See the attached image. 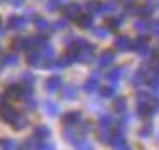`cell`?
Returning <instances> with one entry per match:
<instances>
[{
	"instance_id": "obj_1",
	"label": "cell",
	"mask_w": 159,
	"mask_h": 150,
	"mask_svg": "<svg viewBox=\"0 0 159 150\" xmlns=\"http://www.w3.org/2000/svg\"><path fill=\"white\" fill-rule=\"evenodd\" d=\"M93 52H95V46L86 44L83 49H80L76 52V61L78 62H90L93 59Z\"/></svg>"
},
{
	"instance_id": "obj_2",
	"label": "cell",
	"mask_w": 159,
	"mask_h": 150,
	"mask_svg": "<svg viewBox=\"0 0 159 150\" xmlns=\"http://www.w3.org/2000/svg\"><path fill=\"white\" fill-rule=\"evenodd\" d=\"M130 49H134L135 52H139V54H146L147 51H149V41H147V37H137L135 41H130Z\"/></svg>"
},
{
	"instance_id": "obj_3",
	"label": "cell",
	"mask_w": 159,
	"mask_h": 150,
	"mask_svg": "<svg viewBox=\"0 0 159 150\" xmlns=\"http://www.w3.org/2000/svg\"><path fill=\"white\" fill-rule=\"evenodd\" d=\"M17 111L14 110L12 106H9V105H3V106H0V120L5 123H12L14 120L17 118Z\"/></svg>"
},
{
	"instance_id": "obj_4",
	"label": "cell",
	"mask_w": 159,
	"mask_h": 150,
	"mask_svg": "<svg viewBox=\"0 0 159 150\" xmlns=\"http://www.w3.org/2000/svg\"><path fill=\"white\" fill-rule=\"evenodd\" d=\"M25 22H27V19L22 17V15H12L9 19V22H7V25H9L10 31H22L25 25Z\"/></svg>"
},
{
	"instance_id": "obj_5",
	"label": "cell",
	"mask_w": 159,
	"mask_h": 150,
	"mask_svg": "<svg viewBox=\"0 0 159 150\" xmlns=\"http://www.w3.org/2000/svg\"><path fill=\"white\" fill-rule=\"evenodd\" d=\"M44 44H48V39L43 36V34L27 37V49H34V51H36V47H43Z\"/></svg>"
},
{
	"instance_id": "obj_6",
	"label": "cell",
	"mask_w": 159,
	"mask_h": 150,
	"mask_svg": "<svg viewBox=\"0 0 159 150\" xmlns=\"http://www.w3.org/2000/svg\"><path fill=\"white\" fill-rule=\"evenodd\" d=\"M113 61H115V52L113 51H103L100 56V59H98V66L107 67V66H110Z\"/></svg>"
},
{
	"instance_id": "obj_7",
	"label": "cell",
	"mask_w": 159,
	"mask_h": 150,
	"mask_svg": "<svg viewBox=\"0 0 159 150\" xmlns=\"http://www.w3.org/2000/svg\"><path fill=\"white\" fill-rule=\"evenodd\" d=\"M80 10H81L80 3H70V5L64 7V17L70 19V20H75L80 15Z\"/></svg>"
},
{
	"instance_id": "obj_8",
	"label": "cell",
	"mask_w": 159,
	"mask_h": 150,
	"mask_svg": "<svg viewBox=\"0 0 159 150\" xmlns=\"http://www.w3.org/2000/svg\"><path fill=\"white\" fill-rule=\"evenodd\" d=\"M80 120H81V113H80V111H70V113H66L63 117V122L66 126L76 125V123H80Z\"/></svg>"
},
{
	"instance_id": "obj_9",
	"label": "cell",
	"mask_w": 159,
	"mask_h": 150,
	"mask_svg": "<svg viewBox=\"0 0 159 150\" xmlns=\"http://www.w3.org/2000/svg\"><path fill=\"white\" fill-rule=\"evenodd\" d=\"M75 20H76V24L81 29H88L93 25V15H90V14H80Z\"/></svg>"
},
{
	"instance_id": "obj_10",
	"label": "cell",
	"mask_w": 159,
	"mask_h": 150,
	"mask_svg": "<svg viewBox=\"0 0 159 150\" xmlns=\"http://www.w3.org/2000/svg\"><path fill=\"white\" fill-rule=\"evenodd\" d=\"M61 84H63L61 76H51V78H49V79L46 81V89L52 93V91H56V89L61 88Z\"/></svg>"
},
{
	"instance_id": "obj_11",
	"label": "cell",
	"mask_w": 159,
	"mask_h": 150,
	"mask_svg": "<svg viewBox=\"0 0 159 150\" xmlns=\"http://www.w3.org/2000/svg\"><path fill=\"white\" fill-rule=\"evenodd\" d=\"M51 135V130H49V126L46 125H39L34 128V137L37 138V140H46V138Z\"/></svg>"
},
{
	"instance_id": "obj_12",
	"label": "cell",
	"mask_w": 159,
	"mask_h": 150,
	"mask_svg": "<svg viewBox=\"0 0 159 150\" xmlns=\"http://www.w3.org/2000/svg\"><path fill=\"white\" fill-rule=\"evenodd\" d=\"M86 10H88L90 15H97L102 12V2L100 0H88L86 2Z\"/></svg>"
},
{
	"instance_id": "obj_13",
	"label": "cell",
	"mask_w": 159,
	"mask_h": 150,
	"mask_svg": "<svg viewBox=\"0 0 159 150\" xmlns=\"http://www.w3.org/2000/svg\"><path fill=\"white\" fill-rule=\"evenodd\" d=\"M110 144L113 145L115 150H120L122 147H125V137L122 133H113L112 138H110Z\"/></svg>"
},
{
	"instance_id": "obj_14",
	"label": "cell",
	"mask_w": 159,
	"mask_h": 150,
	"mask_svg": "<svg viewBox=\"0 0 159 150\" xmlns=\"http://www.w3.org/2000/svg\"><path fill=\"white\" fill-rule=\"evenodd\" d=\"M130 47V39L127 36H119L115 39V49L119 51H127Z\"/></svg>"
},
{
	"instance_id": "obj_15",
	"label": "cell",
	"mask_w": 159,
	"mask_h": 150,
	"mask_svg": "<svg viewBox=\"0 0 159 150\" xmlns=\"http://www.w3.org/2000/svg\"><path fill=\"white\" fill-rule=\"evenodd\" d=\"M149 79V73H147V69H144V67H141V69L135 73V76H134V84L135 86H139V84H142V83H146V81Z\"/></svg>"
},
{
	"instance_id": "obj_16",
	"label": "cell",
	"mask_w": 159,
	"mask_h": 150,
	"mask_svg": "<svg viewBox=\"0 0 159 150\" xmlns=\"http://www.w3.org/2000/svg\"><path fill=\"white\" fill-rule=\"evenodd\" d=\"M41 52L39 51H31L27 54V58H25V61H27L29 66H39L41 64Z\"/></svg>"
},
{
	"instance_id": "obj_17",
	"label": "cell",
	"mask_w": 159,
	"mask_h": 150,
	"mask_svg": "<svg viewBox=\"0 0 159 150\" xmlns=\"http://www.w3.org/2000/svg\"><path fill=\"white\" fill-rule=\"evenodd\" d=\"M113 110H115L117 113H125V110H127V100L124 98V96L115 98V101H113Z\"/></svg>"
},
{
	"instance_id": "obj_18",
	"label": "cell",
	"mask_w": 159,
	"mask_h": 150,
	"mask_svg": "<svg viewBox=\"0 0 159 150\" xmlns=\"http://www.w3.org/2000/svg\"><path fill=\"white\" fill-rule=\"evenodd\" d=\"M124 74V67H113V69L108 71L107 74V79L110 81V83H117V81L120 79V76Z\"/></svg>"
},
{
	"instance_id": "obj_19",
	"label": "cell",
	"mask_w": 159,
	"mask_h": 150,
	"mask_svg": "<svg viewBox=\"0 0 159 150\" xmlns=\"http://www.w3.org/2000/svg\"><path fill=\"white\" fill-rule=\"evenodd\" d=\"M10 125H12V128L16 130V132H20V130H24L25 126H27V118H25V117H20V115H17V118L14 120Z\"/></svg>"
},
{
	"instance_id": "obj_20",
	"label": "cell",
	"mask_w": 159,
	"mask_h": 150,
	"mask_svg": "<svg viewBox=\"0 0 159 150\" xmlns=\"http://www.w3.org/2000/svg\"><path fill=\"white\" fill-rule=\"evenodd\" d=\"M124 22V15H112L107 19V27L110 29H119Z\"/></svg>"
},
{
	"instance_id": "obj_21",
	"label": "cell",
	"mask_w": 159,
	"mask_h": 150,
	"mask_svg": "<svg viewBox=\"0 0 159 150\" xmlns=\"http://www.w3.org/2000/svg\"><path fill=\"white\" fill-rule=\"evenodd\" d=\"M41 58H43L44 61H51V59H54V49H52V46L44 44L43 51H41Z\"/></svg>"
},
{
	"instance_id": "obj_22",
	"label": "cell",
	"mask_w": 159,
	"mask_h": 150,
	"mask_svg": "<svg viewBox=\"0 0 159 150\" xmlns=\"http://www.w3.org/2000/svg\"><path fill=\"white\" fill-rule=\"evenodd\" d=\"M63 98L64 100H75L76 98V88L71 84L63 86Z\"/></svg>"
},
{
	"instance_id": "obj_23",
	"label": "cell",
	"mask_w": 159,
	"mask_h": 150,
	"mask_svg": "<svg viewBox=\"0 0 159 150\" xmlns=\"http://www.w3.org/2000/svg\"><path fill=\"white\" fill-rule=\"evenodd\" d=\"M19 95H20V84H10L5 91L7 98H16L19 100Z\"/></svg>"
},
{
	"instance_id": "obj_24",
	"label": "cell",
	"mask_w": 159,
	"mask_h": 150,
	"mask_svg": "<svg viewBox=\"0 0 159 150\" xmlns=\"http://www.w3.org/2000/svg\"><path fill=\"white\" fill-rule=\"evenodd\" d=\"M34 25H36V29L37 31H41V32H46L51 25H49V22L46 20V19H43V17H36L34 19Z\"/></svg>"
},
{
	"instance_id": "obj_25",
	"label": "cell",
	"mask_w": 159,
	"mask_h": 150,
	"mask_svg": "<svg viewBox=\"0 0 159 150\" xmlns=\"http://www.w3.org/2000/svg\"><path fill=\"white\" fill-rule=\"evenodd\" d=\"M97 88H98V79L97 78H90V79H86L85 84H83V89H85L86 93L97 91Z\"/></svg>"
},
{
	"instance_id": "obj_26",
	"label": "cell",
	"mask_w": 159,
	"mask_h": 150,
	"mask_svg": "<svg viewBox=\"0 0 159 150\" xmlns=\"http://www.w3.org/2000/svg\"><path fill=\"white\" fill-rule=\"evenodd\" d=\"M12 49L14 51H24L27 49V39L24 37H17V39L12 41Z\"/></svg>"
},
{
	"instance_id": "obj_27",
	"label": "cell",
	"mask_w": 159,
	"mask_h": 150,
	"mask_svg": "<svg viewBox=\"0 0 159 150\" xmlns=\"http://www.w3.org/2000/svg\"><path fill=\"white\" fill-rule=\"evenodd\" d=\"M119 7V2L117 0H107L105 3H102V10L103 12H108V14H113Z\"/></svg>"
},
{
	"instance_id": "obj_28",
	"label": "cell",
	"mask_w": 159,
	"mask_h": 150,
	"mask_svg": "<svg viewBox=\"0 0 159 150\" xmlns=\"http://www.w3.org/2000/svg\"><path fill=\"white\" fill-rule=\"evenodd\" d=\"M48 10L54 12V10L61 9V7H66V0H48Z\"/></svg>"
},
{
	"instance_id": "obj_29",
	"label": "cell",
	"mask_w": 159,
	"mask_h": 150,
	"mask_svg": "<svg viewBox=\"0 0 159 150\" xmlns=\"http://www.w3.org/2000/svg\"><path fill=\"white\" fill-rule=\"evenodd\" d=\"M112 125H113L112 115H108V113L102 115V117H100V126H102V130H108Z\"/></svg>"
},
{
	"instance_id": "obj_30",
	"label": "cell",
	"mask_w": 159,
	"mask_h": 150,
	"mask_svg": "<svg viewBox=\"0 0 159 150\" xmlns=\"http://www.w3.org/2000/svg\"><path fill=\"white\" fill-rule=\"evenodd\" d=\"M152 12H154V5H152V3H144V5H141L137 9V14H139V15H142V17L151 15Z\"/></svg>"
},
{
	"instance_id": "obj_31",
	"label": "cell",
	"mask_w": 159,
	"mask_h": 150,
	"mask_svg": "<svg viewBox=\"0 0 159 150\" xmlns=\"http://www.w3.org/2000/svg\"><path fill=\"white\" fill-rule=\"evenodd\" d=\"M44 108H46V113L51 115V117H56L58 111H59V106L54 103V101H46V103H44Z\"/></svg>"
},
{
	"instance_id": "obj_32",
	"label": "cell",
	"mask_w": 159,
	"mask_h": 150,
	"mask_svg": "<svg viewBox=\"0 0 159 150\" xmlns=\"http://www.w3.org/2000/svg\"><path fill=\"white\" fill-rule=\"evenodd\" d=\"M92 32L95 37H98V39H107L108 37V27H93Z\"/></svg>"
},
{
	"instance_id": "obj_33",
	"label": "cell",
	"mask_w": 159,
	"mask_h": 150,
	"mask_svg": "<svg viewBox=\"0 0 159 150\" xmlns=\"http://www.w3.org/2000/svg\"><path fill=\"white\" fill-rule=\"evenodd\" d=\"M100 95H102V98H112V96H115V86H102Z\"/></svg>"
},
{
	"instance_id": "obj_34",
	"label": "cell",
	"mask_w": 159,
	"mask_h": 150,
	"mask_svg": "<svg viewBox=\"0 0 159 150\" xmlns=\"http://www.w3.org/2000/svg\"><path fill=\"white\" fill-rule=\"evenodd\" d=\"M135 101H137V108H142V106H147V105H149L151 98H149L147 93H139L137 98H135Z\"/></svg>"
},
{
	"instance_id": "obj_35",
	"label": "cell",
	"mask_w": 159,
	"mask_h": 150,
	"mask_svg": "<svg viewBox=\"0 0 159 150\" xmlns=\"http://www.w3.org/2000/svg\"><path fill=\"white\" fill-rule=\"evenodd\" d=\"M63 135H64V138H66V140L70 142V144H73V145L78 142V137L75 135V132L70 128V126H66V128L63 130Z\"/></svg>"
},
{
	"instance_id": "obj_36",
	"label": "cell",
	"mask_w": 159,
	"mask_h": 150,
	"mask_svg": "<svg viewBox=\"0 0 159 150\" xmlns=\"http://www.w3.org/2000/svg\"><path fill=\"white\" fill-rule=\"evenodd\" d=\"M0 148L2 150H17V144L14 140H10V138H3L0 142Z\"/></svg>"
},
{
	"instance_id": "obj_37",
	"label": "cell",
	"mask_w": 159,
	"mask_h": 150,
	"mask_svg": "<svg viewBox=\"0 0 159 150\" xmlns=\"http://www.w3.org/2000/svg\"><path fill=\"white\" fill-rule=\"evenodd\" d=\"M134 29L139 34H142V32H146L147 29H149V24H147V20H144V19H139V20L134 24Z\"/></svg>"
},
{
	"instance_id": "obj_38",
	"label": "cell",
	"mask_w": 159,
	"mask_h": 150,
	"mask_svg": "<svg viewBox=\"0 0 159 150\" xmlns=\"http://www.w3.org/2000/svg\"><path fill=\"white\" fill-rule=\"evenodd\" d=\"M22 83H24V86H34V83H36V76H34L32 73H24L22 74Z\"/></svg>"
},
{
	"instance_id": "obj_39",
	"label": "cell",
	"mask_w": 159,
	"mask_h": 150,
	"mask_svg": "<svg viewBox=\"0 0 159 150\" xmlns=\"http://www.w3.org/2000/svg\"><path fill=\"white\" fill-rule=\"evenodd\" d=\"M17 56L16 54H7L2 58V66H12V64H17Z\"/></svg>"
},
{
	"instance_id": "obj_40",
	"label": "cell",
	"mask_w": 159,
	"mask_h": 150,
	"mask_svg": "<svg viewBox=\"0 0 159 150\" xmlns=\"http://www.w3.org/2000/svg\"><path fill=\"white\" fill-rule=\"evenodd\" d=\"M75 148H76V150H90V148H92V145L88 144L86 138H78V142L75 144Z\"/></svg>"
},
{
	"instance_id": "obj_41",
	"label": "cell",
	"mask_w": 159,
	"mask_h": 150,
	"mask_svg": "<svg viewBox=\"0 0 159 150\" xmlns=\"http://www.w3.org/2000/svg\"><path fill=\"white\" fill-rule=\"evenodd\" d=\"M151 133H152V125H151V123H146V125H144L142 128L139 130V135H141L142 138L151 137Z\"/></svg>"
},
{
	"instance_id": "obj_42",
	"label": "cell",
	"mask_w": 159,
	"mask_h": 150,
	"mask_svg": "<svg viewBox=\"0 0 159 150\" xmlns=\"http://www.w3.org/2000/svg\"><path fill=\"white\" fill-rule=\"evenodd\" d=\"M149 86H151V89H152L154 93H159V74L157 76H151L149 78Z\"/></svg>"
},
{
	"instance_id": "obj_43",
	"label": "cell",
	"mask_w": 159,
	"mask_h": 150,
	"mask_svg": "<svg viewBox=\"0 0 159 150\" xmlns=\"http://www.w3.org/2000/svg\"><path fill=\"white\" fill-rule=\"evenodd\" d=\"M147 108H149L151 115H154V113H159V101H157V100H154V101H149V105H147Z\"/></svg>"
},
{
	"instance_id": "obj_44",
	"label": "cell",
	"mask_w": 159,
	"mask_h": 150,
	"mask_svg": "<svg viewBox=\"0 0 159 150\" xmlns=\"http://www.w3.org/2000/svg\"><path fill=\"white\" fill-rule=\"evenodd\" d=\"M36 150H56L54 144H51V142H43V144L37 145Z\"/></svg>"
},
{
	"instance_id": "obj_45",
	"label": "cell",
	"mask_w": 159,
	"mask_h": 150,
	"mask_svg": "<svg viewBox=\"0 0 159 150\" xmlns=\"http://www.w3.org/2000/svg\"><path fill=\"white\" fill-rule=\"evenodd\" d=\"M98 140L103 142V144H108V142H110V133H108V130H102L100 135H98Z\"/></svg>"
},
{
	"instance_id": "obj_46",
	"label": "cell",
	"mask_w": 159,
	"mask_h": 150,
	"mask_svg": "<svg viewBox=\"0 0 159 150\" xmlns=\"http://www.w3.org/2000/svg\"><path fill=\"white\" fill-rule=\"evenodd\" d=\"M63 29H66V20H58L52 24L51 31H63Z\"/></svg>"
},
{
	"instance_id": "obj_47",
	"label": "cell",
	"mask_w": 159,
	"mask_h": 150,
	"mask_svg": "<svg viewBox=\"0 0 159 150\" xmlns=\"http://www.w3.org/2000/svg\"><path fill=\"white\" fill-rule=\"evenodd\" d=\"M36 106H37V103L34 101V98L25 100V108H27V111H34V110H36Z\"/></svg>"
},
{
	"instance_id": "obj_48",
	"label": "cell",
	"mask_w": 159,
	"mask_h": 150,
	"mask_svg": "<svg viewBox=\"0 0 159 150\" xmlns=\"http://www.w3.org/2000/svg\"><path fill=\"white\" fill-rule=\"evenodd\" d=\"M80 130H81V133H88L90 130H92V125H90L88 122H81L80 123Z\"/></svg>"
},
{
	"instance_id": "obj_49",
	"label": "cell",
	"mask_w": 159,
	"mask_h": 150,
	"mask_svg": "<svg viewBox=\"0 0 159 150\" xmlns=\"http://www.w3.org/2000/svg\"><path fill=\"white\" fill-rule=\"evenodd\" d=\"M149 27H151V31H152V34H156V36H159V20L152 22V24H151Z\"/></svg>"
},
{
	"instance_id": "obj_50",
	"label": "cell",
	"mask_w": 159,
	"mask_h": 150,
	"mask_svg": "<svg viewBox=\"0 0 159 150\" xmlns=\"http://www.w3.org/2000/svg\"><path fill=\"white\" fill-rule=\"evenodd\" d=\"M137 12V7L134 5V3H130V5H125V14H135Z\"/></svg>"
},
{
	"instance_id": "obj_51",
	"label": "cell",
	"mask_w": 159,
	"mask_h": 150,
	"mask_svg": "<svg viewBox=\"0 0 159 150\" xmlns=\"http://www.w3.org/2000/svg\"><path fill=\"white\" fill-rule=\"evenodd\" d=\"M152 67H154V71L159 74V56H154L152 58Z\"/></svg>"
},
{
	"instance_id": "obj_52",
	"label": "cell",
	"mask_w": 159,
	"mask_h": 150,
	"mask_svg": "<svg viewBox=\"0 0 159 150\" xmlns=\"http://www.w3.org/2000/svg\"><path fill=\"white\" fill-rule=\"evenodd\" d=\"M10 3H12V5H16V7H20L22 3H24V0H9Z\"/></svg>"
},
{
	"instance_id": "obj_53",
	"label": "cell",
	"mask_w": 159,
	"mask_h": 150,
	"mask_svg": "<svg viewBox=\"0 0 159 150\" xmlns=\"http://www.w3.org/2000/svg\"><path fill=\"white\" fill-rule=\"evenodd\" d=\"M3 105H7V96H5V93H3V95H0V106H3Z\"/></svg>"
},
{
	"instance_id": "obj_54",
	"label": "cell",
	"mask_w": 159,
	"mask_h": 150,
	"mask_svg": "<svg viewBox=\"0 0 159 150\" xmlns=\"http://www.w3.org/2000/svg\"><path fill=\"white\" fill-rule=\"evenodd\" d=\"M120 2H122L124 5H130V3H134V0H120Z\"/></svg>"
},
{
	"instance_id": "obj_55",
	"label": "cell",
	"mask_w": 159,
	"mask_h": 150,
	"mask_svg": "<svg viewBox=\"0 0 159 150\" xmlns=\"http://www.w3.org/2000/svg\"><path fill=\"white\" fill-rule=\"evenodd\" d=\"M120 150H130V148H129V147H122V148H120Z\"/></svg>"
},
{
	"instance_id": "obj_56",
	"label": "cell",
	"mask_w": 159,
	"mask_h": 150,
	"mask_svg": "<svg viewBox=\"0 0 159 150\" xmlns=\"http://www.w3.org/2000/svg\"><path fill=\"white\" fill-rule=\"evenodd\" d=\"M0 24H2V19H0Z\"/></svg>"
},
{
	"instance_id": "obj_57",
	"label": "cell",
	"mask_w": 159,
	"mask_h": 150,
	"mask_svg": "<svg viewBox=\"0 0 159 150\" xmlns=\"http://www.w3.org/2000/svg\"><path fill=\"white\" fill-rule=\"evenodd\" d=\"M157 5H159V2H157Z\"/></svg>"
},
{
	"instance_id": "obj_58",
	"label": "cell",
	"mask_w": 159,
	"mask_h": 150,
	"mask_svg": "<svg viewBox=\"0 0 159 150\" xmlns=\"http://www.w3.org/2000/svg\"><path fill=\"white\" fill-rule=\"evenodd\" d=\"M90 150H93V148H90Z\"/></svg>"
},
{
	"instance_id": "obj_59",
	"label": "cell",
	"mask_w": 159,
	"mask_h": 150,
	"mask_svg": "<svg viewBox=\"0 0 159 150\" xmlns=\"http://www.w3.org/2000/svg\"><path fill=\"white\" fill-rule=\"evenodd\" d=\"M0 2H2V0H0Z\"/></svg>"
}]
</instances>
